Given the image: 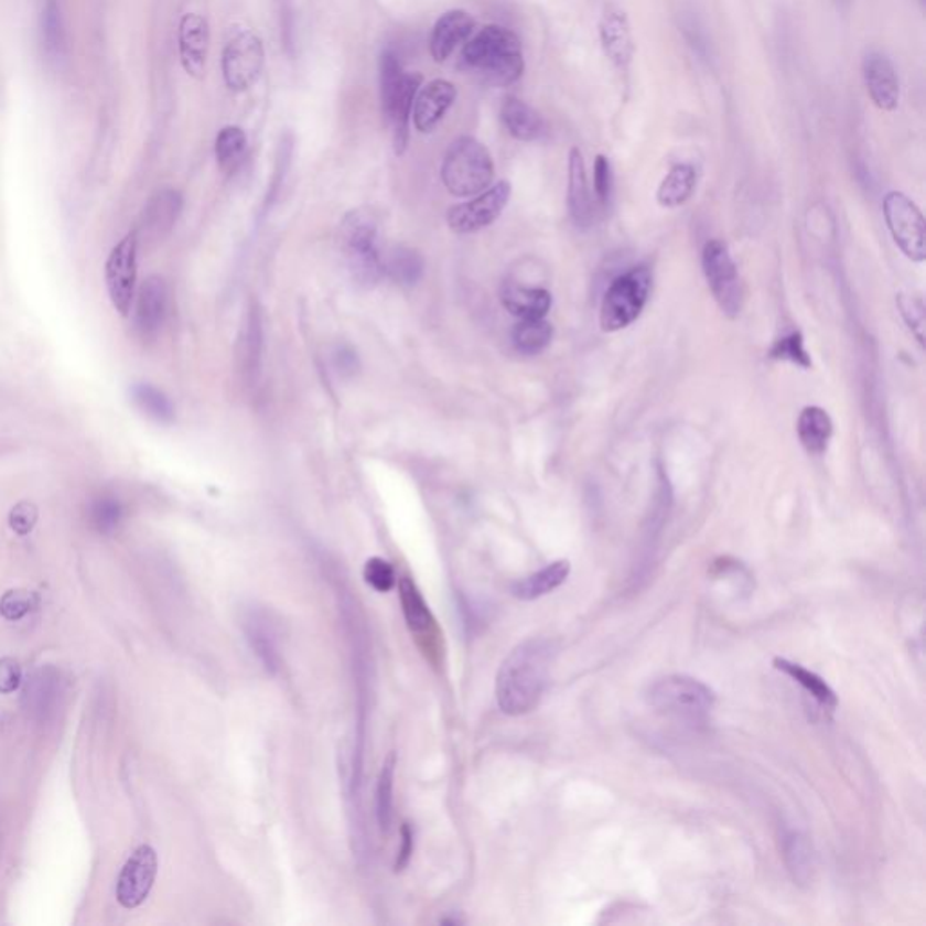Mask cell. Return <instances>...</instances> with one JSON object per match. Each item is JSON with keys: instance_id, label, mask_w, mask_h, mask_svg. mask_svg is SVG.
<instances>
[{"instance_id": "1", "label": "cell", "mask_w": 926, "mask_h": 926, "mask_svg": "<svg viewBox=\"0 0 926 926\" xmlns=\"http://www.w3.org/2000/svg\"><path fill=\"white\" fill-rule=\"evenodd\" d=\"M558 646L547 637H532L516 646L499 666L496 700L505 715L536 710L549 685Z\"/></svg>"}, {"instance_id": "2", "label": "cell", "mask_w": 926, "mask_h": 926, "mask_svg": "<svg viewBox=\"0 0 926 926\" xmlns=\"http://www.w3.org/2000/svg\"><path fill=\"white\" fill-rule=\"evenodd\" d=\"M463 66L494 87L513 86L525 71L524 47L514 31L485 25L465 42Z\"/></svg>"}, {"instance_id": "3", "label": "cell", "mask_w": 926, "mask_h": 926, "mask_svg": "<svg viewBox=\"0 0 926 926\" xmlns=\"http://www.w3.org/2000/svg\"><path fill=\"white\" fill-rule=\"evenodd\" d=\"M648 702L660 715L686 724H704L715 708V691L688 675H668L649 686Z\"/></svg>"}, {"instance_id": "4", "label": "cell", "mask_w": 926, "mask_h": 926, "mask_svg": "<svg viewBox=\"0 0 926 926\" xmlns=\"http://www.w3.org/2000/svg\"><path fill=\"white\" fill-rule=\"evenodd\" d=\"M494 162L484 143L460 137L449 146L442 163V182L453 196H478L493 185Z\"/></svg>"}, {"instance_id": "5", "label": "cell", "mask_w": 926, "mask_h": 926, "mask_svg": "<svg viewBox=\"0 0 926 926\" xmlns=\"http://www.w3.org/2000/svg\"><path fill=\"white\" fill-rule=\"evenodd\" d=\"M344 250H346L347 270L358 287H377L384 278V261L377 248V223L368 211H352L344 217Z\"/></svg>"}, {"instance_id": "6", "label": "cell", "mask_w": 926, "mask_h": 926, "mask_svg": "<svg viewBox=\"0 0 926 926\" xmlns=\"http://www.w3.org/2000/svg\"><path fill=\"white\" fill-rule=\"evenodd\" d=\"M654 284V273L648 267H635L614 279L604 293L601 304V327L614 333L625 330L639 319L645 310Z\"/></svg>"}, {"instance_id": "7", "label": "cell", "mask_w": 926, "mask_h": 926, "mask_svg": "<svg viewBox=\"0 0 926 926\" xmlns=\"http://www.w3.org/2000/svg\"><path fill=\"white\" fill-rule=\"evenodd\" d=\"M265 67V46L256 31L239 28L223 47V80L228 89L243 93L259 80Z\"/></svg>"}, {"instance_id": "8", "label": "cell", "mask_w": 926, "mask_h": 926, "mask_svg": "<svg viewBox=\"0 0 926 926\" xmlns=\"http://www.w3.org/2000/svg\"><path fill=\"white\" fill-rule=\"evenodd\" d=\"M702 268L713 298L728 317H739L744 304V287L730 250L720 239L706 243Z\"/></svg>"}, {"instance_id": "9", "label": "cell", "mask_w": 926, "mask_h": 926, "mask_svg": "<svg viewBox=\"0 0 926 926\" xmlns=\"http://www.w3.org/2000/svg\"><path fill=\"white\" fill-rule=\"evenodd\" d=\"M883 214L886 227L902 252L914 262L925 261V217L916 203L903 192H889L883 200Z\"/></svg>"}, {"instance_id": "10", "label": "cell", "mask_w": 926, "mask_h": 926, "mask_svg": "<svg viewBox=\"0 0 926 926\" xmlns=\"http://www.w3.org/2000/svg\"><path fill=\"white\" fill-rule=\"evenodd\" d=\"M137 257V232H131L112 248V252L109 254V259L106 262L107 292H109L116 312L123 317L129 315L132 301H134L138 276Z\"/></svg>"}, {"instance_id": "11", "label": "cell", "mask_w": 926, "mask_h": 926, "mask_svg": "<svg viewBox=\"0 0 926 926\" xmlns=\"http://www.w3.org/2000/svg\"><path fill=\"white\" fill-rule=\"evenodd\" d=\"M509 182H498L471 202L449 208L448 223L456 234H473L496 222L510 200Z\"/></svg>"}, {"instance_id": "12", "label": "cell", "mask_w": 926, "mask_h": 926, "mask_svg": "<svg viewBox=\"0 0 926 926\" xmlns=\"http://www.w3.org/2000/svg\"><path fill=\"white\" fill-rule=\"evenodd\" d=\"M157 874V851L149 846L138 847L137 851L132 852V857L127 860L118 880L116 896L120 905L126 908H137L146 902L154 885Z\"/></svg>"}, {"instance_id": "13", "label": "cell", "mask_w": 926, "mask_h": 926, "mask_svg": "<svg viewBox=\"0 0 926 926\" xmlns=\"http://www.w3.org/2000/svg\"><path fill=\"white\" fill-rule=\"evenodd\" d=\"M861 71H863V82H865L866 93L871 96L872 104L880 111H896L902 87H900L896 67L891 58L880 51H869L861 62Z\"/></svg>"}, {"instance_id": "14", "label": "cell", "mask_w": 926, "mask_h": 926, "mask_svg": "<svg viewBox=\"0 0 926 926\" xmlns=\"http://www.w3.org/2000/svg\"><path fill=\"white\" fill-rule=\"evenodd\" d=\"M600 41L604 56L615 69L626 75L634 62L635 42L625 11L620 8L604 10L600 22Z\"/></svg>"}, {"instance_id": "15", "label": "cell", "mask_w": 926, "mask_h": 926, "mask_svg": "<svg viewBox=\"0 0 926 926\" xmlns=\"http://www.w3.org/2000/svg\"><path fill=\"white\" fill-rule=\"evenodd\" d=\"M39 41L47 66L62 69L67 62V35L61 0H39Z\"/></svg>"}, {"instance_id": "16", "label": "cell", "mask_w": 926, "mask_h": 926, "mask_svg": "<svg viewBox=\"0 0 926 926\" xmlns=\"http://www.w3.org/2000/svg\"><path fill=\"white\" fill-rule=\"evenodd\" d=\"M208 42H211V30H208L207 19L197 13L183 15L180 31H177V44H180L183 69L192 78H202L205 75Z\"/></svg>"}, {"instance_id": "17", "label": "cell", "mask_w": 926, "mask_h": 926, "mask_svg": "<svg viewBox=\"0 0 926 926\" xmlns=\"http://www.w3.org/2000/svg\"><path fill=\"white\" fill-rule=\"evenodd\" d=\"M456 87L449 80H431L414 98L413 121L420 132H433L456 100Z\"/></svg>"}, {"instance_id": "18", "label": "cell", "mask_w": 926, "mask_h": 926, "mask_svg": "<svg viewBox=\"0 0 926 926\" xmlns=\"http://www.w3.org/2000/svg\"><path fill=\"white\" fill-rule=\"evenodd\" d=\"M183 200L180 192L162 191L154 194L149 200L143 214H141L140 227H138L137 237L147 239V241H157L165 237L171 228L174 227L177 216L182 214Z\"/></svg>"}, {"instance_id": "19", "label": "cell", "mask_w": 926, "mask_h": 926, "mask_svg": "<svg viewBox=\"0 0 926 926\" xmlns=\"http://www.w3.org/2000/svg\"><path fill=\"white\" fill-rule=\"evenodd\" d=\"M474 28H476V22L467 11L453 10L443 13L434 24L431 41H429V50L434 62L440 64L448 61L456 47L465 44L474 35Z\"/></svg>"}, {"instance_id": "20", "label": "cell", "mask_w": 926, "mask_h": 926, "mask_svg": "<svg viewBox=\"0 0 926 926\" xmlns=\"http://www.w3.org/2000/svg\"><path fill=\"white\" fill-rule=\"evenodd\" d=\"M166 315V284L162 278L151 276L140 288L137 302V330L143 338L160 332Z\"/></svg>"}, {"instance_id": "21", "label": "cell", "mask_w": 926, "mask_h": 926, "mask_svg": "<svg viewBox=\"0 0 926 926\" xmlns=\"http://www.w3.org/2000/svg\"><path fill=\"white\" fill-rule=\"evenodd\" d=\"M569 211L578 227H589L594 219V197L590 192L583 152L578 147L569 154Z\"/></svg>"}, {"instance_id": "22", "label": "cell", "mask_w": 926, "mask_h": 926, "mask_svg": "<svg viewBox=\"0 0 926 926\" xmlns=\"http://www.w3.org/2000/svg\"><path fill=\"white\" fill-rule=\"evenodd\" d=\"M499 116L507 132L516 140L536 141L547 134V121L543 116L516 96L505 98Z\"/></svg>"}, {"instance_id": "23", "label": "cell", "mask_w": 926, "mask_h": 926, "mask_svg": "<svg viewBox=\"0 0 926 926\" xmlns=\"http://www.w3.org/2000/svg\"><path fill=\"white\" fill-rule=\"evenodd\" d=\"M796 431H798V439H800L807 453L812 454V456H821L829 448L832 433H835V426H832L831 417L826 409L809 406L801 411Z\"/></svg>"}, {"instance_id": "24", "label": "cell", "mask_w": 926, "mask_h": 926, "mask_svg": "<svg viewBox=\"0 0 926 926\" xmlns=\"http://www.w3.org/2000/svg\"><path fill=\"white\" fill-rule=\"evenodd\" d=\"M504 306L519 319H543L552 306V295L543 288L505 284L502 290Z\"/></svg>"}, {"instance_id": "25", "label": "cell", "mask_w": 926, "mask_h": 926, "mask_svg": "<svg viewBox=\"0 0 926 926\" xmlns=\"http://www.w3.org/2000/svg\"><path fill=\"white\" fill-rule=\"evenodd\" d=\"M422 75L420 73H408L403 84L402 95L398 96L394 112L389 116L388 123L394 127V147L398 157H402L409 143V129H411V116H413L414 98L422 87Z\"/></svg>"}, {"instance_id": "26", "label": "cell", "mask_w": 926, "mask_h": 926, "mask_svg": "<svg viewBox=\"0 0 926 926\" xmlns=\"http://www.w3.org/2000/svg\"><path fill=\"white\" fill-rule=\"evenodd\" d=\"M570 561L567 559H559L554 563L547 564L545 569L534 572L529 578L521 579L513 586L514 597L521 601H534L543 597V595L554 592L561 584L569 579Z\"/></svg>"}, {"instance_id": "27", "label": "cell", "mask_w": 926, "mask_h": 926, "mask_svg": "<svg viewBox=\"0 0 926 926\" xmlns=\"http://www.w3.org/2000/svg\"><path fill=\"white\" fill-rule=\"evenodd\" d=\"M400 604H402L403 620L408 623V628L411 634L418 637H426V635L433 634L437 629V621H434L428 603L423 600L422 592L418 590L413 579H400Z\"/></svg>"}, {"instance_id": "28", "label": "cell", "mask_w": 926, "mask_h": 926, "mask_svg": "<svg viewBox=\"0 0 926 926\" xmlns=\"http://www.w3.org/2000/svg\"><path fill=\"white\" fill-rule=\"evenodd\" d=\"M697 169L690 163H677L666 174L657 191V202L660 207H682L697 189Z\"/></svg>"}, {"instance_id": "29", "label": "cell", "mask_w": 926, "mask_h": 926, "mask_svg": "<svg viewBox=\"0 0 926 926\" xmlns=\"http://www.w3.org/2000/svg\"><path fill=\"white\" fill-rule=\"evenodd\" d=\"M773 666H775V670L782 671V674L795 680L796 685H800L823 710L832 713L838 708V697H836L835 690L827 685L826 680L821 679L820 675L807 670L801 665L782 659V657H776L773 660Z\"/></svg>"}, {"instance_id": "30", "label": "cell", "mask_w": 926, "mask_h": 926, "mask_svg": "<svg viewBox=\"0 0 926 926\" xmlns=\"http://www.w3.org/2000/svg\"><path fill=\"white\" fill-rule=\"evenodd\" d=\"M782 851H784V860L793 880L798 881L800 885L807 883L812 874L815 857L806 836L798 831H784Z\"/></svg>"}, {"instance_id": "31", "label": "cell", "mask_w": 926, "mask_h": 926, "mask_svg": "<svg viewBox=\"0 0 926 926\" xmlns=\"http://www.w3.org/2000/svg\"><path fill=\"white\" fill-rule=\"evenodd\" d=\"M406 75L408 73H403L402 62L398 58L397 53L394 50L383 51V55H380V101H383V112L386 120H389V116L394 112L398 96L402 95Z\"/></svg>"}, {"instance_id": "32", "label": "cell", "mask_w": 926, "mask_h": 926, "mask_svg": "<svg viewBox=\"0 0 926 926\" xmlns=\"http://www.w3.org/2000/svg\"><path fill=\"white\" fill-rule=\"evenodd\" d=\"M384 270L400 287L411 288L422 279L423 259L413 248L395 247L384 261Z\"/></svg>"}, {"instance_id": "33", "label": "cell", "mask_w": 926, "mask_h": 926, "mask_svg": "<svg viewBox=\"0 0 926 926\" xmlns=\"http://www.w3.org/2000/svg\"><path fill=\"white\" fill-rule=\"evenodd\" d=\"M245 632H247L248 643L252 646L257 657L261 659L265 668L270 671L278 670V643H276V637H273L272 628H270V625H267V620H262L261 615H250L245 621Z\"/></svg>"}, {"instance_id": "34", "label": "cell", "mask_w": 926, "mask_h": 926, "mask_svg": "<svg viewBox=\"0 0 926 926\" xmlns=\"http://www.w3.org/2000/svg\"><path fill=\"white\" fill-rule=\"evenodd\" d=\"M554 327L543 319H521L513 330V343L519 353L538 355L549 346Z\"/></svg>"}, {"instance_id": "35", "label": "cell", "mask_w": 926, "mask_h": 926, "mask_svg": "<svg viewBox=\"0 0 926 926\" xmlns=\"http://www.w3.org/2000/svg\"><path fill=\"white\" fill-rule=\"evenodd\" d=\"M261 344V317H259L257 308L252 306L250 308V312H248L247 321H245V326H243L241 335H239V352H237V357H239V363H241L243 372L248 373V375H254L257 366H259Z\"/></svg>"}, {"instance_id": "36", "label": "cell", "mask_w": 926, "mask_h": 926, "mask_svg": "<svg viewBox=\"0 0 926 926\" xmlns=\"http://www.w3.org/2000/svg\"><path fill=\"white\" fill-rule=\"evenodd\" d=\"M395 769H397V755L391 751L388 758L384 761L377 786V821L384 835H388L391 820H394Z\"/></svg>"}, {"instance_id": "37", "label": "cell", "mask_w": 926, "mask_h": 926, "mask_svg": "<svg viewBox=\"0 0 926 926\" xmlns=\"http://www.w3.org/2000/svg\"><path fill=\"white\" fill-rule=\"evenodd\" d=\"M132 400L147 417L157 422L169 423L174 420L171 400L151 384H137L131 389Z\"/></svg>"}, {"instance_id": "38", "label": "cell", "mask_w": 926, "mask_h": 926, "mask_svg": "<svg viewBox=\"0 0 926 926\" xmlns=\"http://www.w3.org/2000/svg\"><path fill=\"white\" fill-rule=\"evenodd\" d=\"M247 151V134L241 127H223L216 138V158L223 172H230Z\"/></svg>"}, {"instance_id": "39", "label": "cell", "mask_w": 926, "mask_h": 926, "mask_svg": "<svg viewBox=\"0 0 926 926\" xmlns=\"http://www.w3.org/2000/svg\"><path fill=\"white\" fill-rule=\"evenodd\" d=\"M769 357L775 360H786L796 364L800 368L809 369L812 366L810 355L807 353L806 344L800 332H793L786 337L778 338L769 349Z\"/></svg>"}, {"instance_id": "40", "label": "cell", "mask_w": 926, "mask_h": 926, "mask_svg": "<svg viewBox=\"0 0 926 926\" xmlns=\"http://www.w3.org/2000/svg\"><path fill=\"white\" fill-rule=\"evenodd\" d=\"M123 509L120 502L109 496L96 499L91 507V524L101 534L115 532L120 527Z\"/></svg>"}, {"instance_id": "41", "label": "cell", "mask_w": 926, "mask_h": 926, "mask_svg": "<svg viewBox=\"0 0 926 926\" xmlns=\"http://www.w3.org/2000/svg\"><path fill=\"white\" fill-rule=\"evenodd\" d=\"M897 308L905 319L906 326L911 327L917 343L925 346V304L922 299L912 298V295H897Z\"/></svg>"}, {"instance_id": "42", "label": "cell", "mask_w": 926, "mask_h": 926, "mask_svg": "<svg viewBox=\"0 0 926 926\" xmlns=\"http://www.w3.org/2000/svg\"><path fill=\"white\" fill-rule=\"evenodd\" d=\"M364 579L373 590H377L380 594H386L397 583L394 564L383 558H372L366 561Z\"/></svg>"}, {"instance_id": "43", "label": "cell", "mask_w": 926, "mask_h": 926, "mask_svg": "<svg viewBox=\"0 0 926 926\" xmlns=\"http://www.w3.org/2000/svg\"><path fill=\"white\" fill-rule=\"evenodd\" d=\"M36 604H39V597L33 592L11 590L0 600V614L4 615L6 620L19 621L33 612Z\"/></svg>"}, {"instance_id": "44", "label": "cell", "mask_w": 926, "mask_h": 926, "mask_svg": "<svg viewBox=\"0 0 926 926\" xmlns=\"http://www.w3.org/2000/svg\"><path fill=\"white\" fill-rule=\"evenodd\" d=\"M594 194L595 202L600 203L601 207L606 208L612 202V194H614V171H612V163L609 158H595L594 163Z\"/></svg>"}, {"instance_id": "45", "label": "cell", "mask_w": 926, "mask_h": 926, "mask_svg": "<svg viewBox=\"0 0 926 926\" xmlns=\"http://www.w3.org/2000/svg\"><path fill=\"white\" fill-rule=\"evenodd\" d=\"M36 519H39V510H36L35 505L30 504V502H21L10 513V527L19 536H25L33 530Z\"/></svg>"}, {"instance_id": "46", "label": "cell", "mask_w": 926, "mask_h": 926, "mask_svg": "<svg viewBox=\"0 0 926 926\" xmlns=\"http://www.w3.org/2000/svg\"><path fill=\"white\" fill-rule=\"evenodd\" d=\"M21 666L15 659L0 660V693H11L21 686Z\"/></svg>"}, {"instance_id": "47", "label": "cell", "mask_w": 926, "mask_h": 926, "mask_svg": "<svg viewBox=\"0 0 926 926\" xmlns=\"http://www.w3.org/2000/svg\"><path fill=\"white\" fill-rule=\"evenodd\" d=\"M279 19H281V35L284 46L288 51H292L293 46V10L290 0H278Z\"/></svg>"}, {"instance_id": "48", "label": "cell", "mask_w": 926, "mask_h": 926, "mask_svg": "<svg viewBox=\"0 0 926 926\" xmlns=\"http://www.w3.org/2000/svg\"><path fill=\"white\" fill-rule=\"evenodd\" d=\"M413 847H414V836L413 829L409 823H403L402 826V846H400V851H398L397 863H395V871L400 872L408 866L409 860H411V854H413Z\"/></svg>"}, {"instance_id": "49", "label": "cell", "mask_w": 926, "mask_h": 926, "mask_svg": "<svg viewBox=\"0 0 926 926\" xmlns=\"http://www.w3.org/2000/svg\"><path fill=\"white\" fill-rule=\"evenodd\" d=\"M685 33L693 50L699 55L708 56V42H706L704 33L699 30V25L694 24L693 21L688 22V24H685Z\"/></svg>"}, {"instance_id": "50", "label": "cell", "mask_w": 926, "mask_h": 926, "mask_svg": "<svg viewBox=\"0 0 926 926\" xmlns=\"http://www.w3.org/2000/svg\"><path fill=\"white\" fill-rule=\"evenodd\" d=\"M335 366H337L338 372L344 373V375H353V373L357 372L358 368L355 353H353L352 349H347V347H341V349L335 353Z\"/></svg>"}, {"instance_id": "51", "label": "cell", "mask_w": 926, "mask_h": 926, "mask_svg": "<svg viewBox=\"0 0 926 926\" xmlns=\"http://www.w3.org/2000/svg\"><path fill=\"white\" fill-rule=\"evenodd\" d=\"M836 2H838V4H840V6H843V4H847V2H849V0H836Z\"/></svg>"}, {"instance_id": "52", "label": "cell", "mask_w": 926, "mask_h": 926, "mask_svg": "<svg viewBox=\"0 0 926 926\" xmlns=\"http://www.w3.org/2000/svg\"><path fill=\"white\" fill-rule=\"evenodd\" d=\"M919 2H922V4H923V2H925V0H919Z\"/></svg>"}]
</instances>
